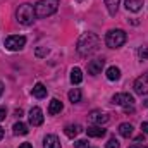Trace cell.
<instances>
[{"label": "cell", "instance_id": "obj_1", "mask_svg": "<svg viewBox=\"0 0 148 148\" xmlns=\"http://www.w3.org/2000/svg\"><path fill=\"white\" fill-rule=\"evenodd\" d=\"M98 47H100V38L97 36L95 33H83V35L79 36V40H77L76 50H77L79 55L88 57V55H91L93 52H97Z\"/></svg>", "mask_w": 148, "mask_h": 148}, {"label": "cell", "instance_id": "obj_2", "mask_svg": "<svg viewBox=\"0 0 148 148\" xmlns=\"http://www.w3.org/2000/svg\"><path fill=\"white\" fill-rule=\"evenodd\" d=\"M35 17H36L35 7H33L31 3H28V2H26V3H21V5L17 7V10H16V19H17V23L23 24V26L33 24Z\"/></svg>", "mask_w": 148, "mask_h": 148}, {"label": "cell", "instance_id": "obj_3", "mask_svg": "<svg viewBox=\"0 0 148 148\" xmlns=\"http://www.w3.org/2000/svg\"><path fill=\"white\" fill-rule=\"evenodd\" d=\"M59 0H40L35 5V14L38 19H45L48 16H52L53 12H57L59 9Z\"/></svg>", "mask_w": 148, "mask_h": 148}, {"label": "cell", "instance_id": "obj_4", "mask_svg": "<svg viewBox=\"0 0 148 148\" xmlns=\"http://www.w3.org/2000/svg\"><path fill=\"white\" fill-rule=\"evenodd\" d=\"M126 33L122 29H110L105 36V43L109 48H119L126 43Z\"/></svg>", "mask_w": 148, "mask_h": 148}, {"label": "cell", "instance_id": "obj_5", "mask_svg": "<svg viewBox=\"0 0 148 148\" xmlns=\"http://www.w3.org/2000/svg\"><path fill=\"white\" fill-rule=\"evenodd\" d=\"M3 43H5V48H7V50H10V52H19V50L24 48V45H26V38L19 36V35H12V36L5 38Z\"/></svg>", "mask_w": 148, "mask_h": 148}, {"label": "cell", "instance_id": "obj_6", "mask_svg": "<svg viewBox=\"0 0 148 148\" xmlns=\"http://www.w3.org/2000/svg\"><path fill=\"white\" fill-rule=\"evenodd\" d=\"M112 103L122 105L124 109H126V107H134V97L129 95V93H115V95L112 97Z\"/></svg>", "mask_w": 148, "mask_h": 148}, {"label": "cell", "instance_id": "obj_7", "mask_svg": "<svg viewBox=\"0 0 148 148\" xmlns=\"http://www.w3.org/2000/svg\"><path fill=\"white\" fill-rule=\"evenodd\" d=\"M134 91L138 95H148V73H145L143 76H140L134 81Z\"/></svg>", "mask_w": 148, "mask_h": 148}, {"label": "cell", "instance_id": "obj_8", "mask_svg": "<svg viewBox=\"0 0 148 148\" xmlns=\"http://www.w3.org/2000/svg\"><path fill=\"white\" fill-rule=\"evenodd\" d=\"M90 121L93 122V124H97V126H102V124H105V122H109V115L105 114V112L102 110H93L90 112Z\"/></svg>", "mask_w": 148, "mask_h": 148}, {"label": "cell", "instance_id": "obj_9", "mask_svg": "<svg viewBox=\"0 0 148 148\" xmlns=\"http://www.w3.org/2000/svg\"><path fill=\"white\" fill-rule=\"evenodd\" d=\"M29 124L31 126H41L43 124V112L40 107H33L29 110Z\"/></svg>", "mask_w": 148, "mask_h": 148}, {"label": "cell", "instance_id": "obj_10", "mask_svg": "<svg viewBox=\"0 0 148 148\" xmlns=\"http://www.w3.org/2000/svg\"><path fill=\"white\" fill-rule=\"evenodd\" d=\"M103 66H105V60H103V59L90 60V64H88V74H91V76L100 74L102 73V69H103Z\"/></svg>", "mask_w": 148, "mask_h": 148}, {"label": "cell", "instance_id": "obj_11", "mask_svg": "<svg viewBox=\"0 0 148 148\" xmlns=\"http://www.w3.org/2000/svg\"><path fill=\"white\" fill-rule=\"evenodd\" d=\"M43 148H60V141L55 134H47L43 138Z\"/></svg>", "mask_w": 148, "mask_h": 148}, {"label": "cell", "instance_id": "obj_12", "mask_svg": "<svg viewBox=\"0 0 148 148\" xmlns=\"http://www.w3.org/2000/svg\"><path fill=\"white\" fill-rule=\"evenodd\" d=\"M62 109H64V105H62V102H60L59 98H52V100H50V105H48V114H50V115L59 114Z\"/></svg>", "mask_w": 148, "mask_h": 148}, {"label": "cell", "instance_id": "obj_13", "mask_svg": "<svg viewBox=\"0 0 148 148\" xmlns=\"http://www.w3.org/2000/svg\"><path fill=\"white\" fill-rule=\"evenodd\" d=\"M86 133H88V136H91V138H102L103 134H105V129L102 127V126H90L88 129H86Z\"/></svg>", "mask_w": 148, "mask_h": 148}, {"label": "cell", "instance_id": "obj_14", "mask_svg": "<svg viewBox=\"0 0 148 148\" xmlns=\"http://www.w3.org/2000/svg\"><path fill=\"white\" fill-rule=\"evenodd\" d=\"M64 133H66L67 138H76L81 133V126L79 124H67L66 129H64Z\"/></svg>", "mask_w": 148, "mask_h": 148}, {"label": "cell", "instance_id": "obj_15", "mask_svg": "<svg viewBox=\"0 0 148 148\" xmlns=\"http://www.w3.org/2000/svg\"><path fill=\"white\" fill-rule=\"evenodd\" d=\"M133 124H129V122H122L121 126H119V134L122 136V138H129V136H133Z\"/></svg>", "mask_w": 148, "mask_h": 148}, {"label": "cell", "instance_id": "obj_16", "mask_svg": "<svg viewBox=\"0 0 148 148\" xmlns=\"http://www.w3.org/2000/svg\"><path fill=\"white\" fill-rule=\"evenodd\" d=\"M33 97H36V98H45L47 97V88H45V84H41V83H36L35 86H33Z\"/></svg>", "mask_w": 148, "mask_h": 148}, {"label": "cell", "instance_id": "obj_17", "mask_svg": "<svg viewBox=\"0 0 148 148\" xmlns=\"http://www.w3.org/2000/svg\"><path fill=\"white\" fill-rule=\"evenodd\" d=\"M107 79L109 81H119L121 79V69L115 67V66H110L107 69Z\"/></svg>", "mask_w": 148, "mask_h": 148}, {"label": "cell", "instance_id": "obj_18", "mask_svg": "<svg viewBox=\"0 0 148 148\" xmlns=\"http://www.w3.org/2000/svg\"><path fill=\"white\" fill-rule=\"evenodd\" d=\"M143 2H145V0H126V9L131 10V12H138V10L141 9Z\"/></svg>", "mask_w": 148, "mask_h": 148}, {"label": "cell", "instance_id": "obj_19", "mask_svg": "<svg viewBox=\"0 0 148 148\" xmlns=\"http://www.w3.org/2000/svg\"><path fill=\"white\" fill-rule=\"evenodd\" d=\"M12 129H14V134H17V136H24V134L29 133V129H28V126L24 122H16Z\"/></svg>", "mask_w": 148, "mask_h": 148}, {"label": "cell", "instance_id": "obj_20", "mask_svg": "<svg viewBox=\"0 0 148 148\" xmlns=\"http://www.w3.org/2000/svg\"><path fill=\"white\" fill-rule=\"evenodd\" d=\"M81 81H83V71L79 67H74L71 71V83L73 84H79Z\"/></svg>", "mask_w": 148, "mask_h": 148}, {"label": "cell", "instance_id": "obj_21", "mask_svg": "<svg viewBox=\"0 0 148 148\" xmlns=\"http://www.w3.org/2000/svg\"><path fill=\"white\" fill-rule=\"evenodd\" d=\"M119 2L121 0H105V5H107V10L110 16H115L117 9H119Z\"/></svg>", "mask_w": 148, "mask_h": 148}, {"label": "cell", "instance_id": "obj_22", "mask_svg": "<svg viewBox=\"0 0 148 148\" xmlns=\"http://www.w3.org/2000/svg\"><path fill=\"white\" fill-rule=\"evenodd\" d=\"M69 100H71L73 103L81 102V91H79V88H73V90L69 91Z\"/></svg>", "mask_w": 148, "mask_h": 148}, {"label": "cell", "instance_id": "obj_23", "mask_svg": "<svg viewBox=\"0 0 148 148\" xmlns=\"http://www.w3.org/2000/svg\"><path fill=\"white\" fill-rule=\"evenodd\" d=\"M138 57H140V60H147L148 59V47H141L138 50Z\"/></svg>", "mask_w": 148, "mask_h": 148}, {"label": "cell", "instance_id": "obj_24", "mask_svg": "<svg viewBox=\"0 0 148 148\" xmlns=\"http://www.w3.org/2000/svg\"><path fill=\"white\" fill-rule=\"evenodd\" d=\"M121 145H119V141L115 140V138H110L109 141H107V145H105V148H119Z\"/></svg>", "mask_w": 148, "mask_h": 148}, {"label": "cell", "instance_id": "obj_25", "mask_svg": "<svg viewBox=\"0 0 148 148\" xmlns=\"http://www.w3.org/2000/svg\"><path fill=\"white\" fill-rule=\"evenodd\" d=\"M76 148H90L88 140H79V141H76Z\"/></svg>", "mask_w": 148, "mask_h": 148}, {"label": "cell", "instance_id": "obj_26", "mask_svg": "<svg viewBox=\"0 0 148 148\" xmlns=\"http://www.w3.org/2000/svg\"><path fill=\"white\" fill-rule=\"evenodd\" d=\"M129 148H148V145L145 141H143V143H141V141H136V143H133Z\"/></svg>", "mask_w": 148, "mask_h": 148}, {"label": "cell", "instance_id": "obj_27", "mask_svg": "<svg viewBox=\"0 0 148 148\" xmlns=\"http://www.w3.org/2000/svg\"><path fill=\"white\" fill-rule=\"evenodd\" d=\"M47 53H48V48H38V50H36V55H38V57H45Z\"/></svg>", "mask_w": 148, "mask_h": 148}, {"label": "cell", "instance_id": "obj_28", "mask_svg": "<svg viewBox=\"0 0 148 148\" xmlns=\"http://www.w3.org/2000/svg\"><path fill=\"white\" fill-rule=\"evenodd\" d=\"M141 131L145 134H148V122H141Z\"/></svg>", "mask_w": 148, "mask_h": 148}, {"label": "cell", "instance_id": "obj_29", "mask_svg": "<svg viewBox=\"0 0 148 148\" xmlns=\"http://www.w3.org/2000/svg\"><path fill=\"white\" fill-rule=\"evenodd\" d=\"M3 119H5V109H3V107H0V122H2Z\"/></svg>", "mask_w": 148, "mask_h": 148}, {"label": "cell", "instance_id": "obj_30", "mask_svg": "<svg viewBox=\"0 0 148 148\" xmlns=\"http://www.w3.org/2000/svg\"><path fill=\"white\" fill-rule=\"evenodd\" d=\"M19 148H33V145H31V143H23Z\"/></svg>", "mask_w": 148, "mask_h": 148}, {"label": "cell", "instance_id": "obj_31", "mask_svg": "<svg viewBox=\"0 0 148 148\" xmlns=\"http://www.w3.org/2000/svg\"><path fill=\"white\" fill-rule=\"evenodd\" d=\"M3 90H5V86H3V83L0 81V97H2V93H3Z\"/></svg>", "mask_w": 148, "mask_h": 148}, {"label": "cell", "instance_id": "obj_32", "mask_svg": "<svg viewBox=\"0 0 148 148\" xmlns=\"http://www.w3.org/2000/svg\"><path fill=\"white\" fill-rule=\"evenodd\" d=\"M16 115H17V117H21V115H23V110H21V109H17V110H16Z\"/></svg>", "mask_w": 148, "mask_h": 148}, {"label": "cell", "instance_id": "obj_33", "mask_svg": "<svg viewBox=\"0 0 148 148\" xmlns=\"http://www.w3.org/2000/svg\"><path fill=\"white\" fill-rule=\"evenodd\" d=\"M3 138V127H0V140Z\"/></svg>", "mask_w": 148, "mask_h": 148}]
</instances>
